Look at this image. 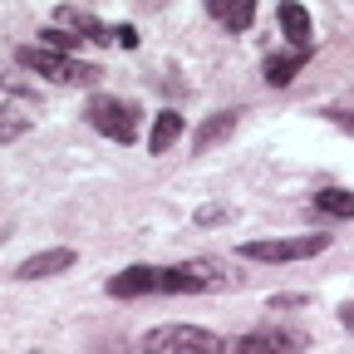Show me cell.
<instances>
[{"instance_id":"e0dca14e","label":"cell","mask_w":354,"mask_h":354,"mask_svg":"<svg viewBox=\"0 0 354 354\" xmlns=\"http://www.w3.org/2000/svg\"><path fill=\"white\" fill-rule=\"evenodd\" d=\"M20 133H25V118H15V113L0 109V143H15Z\"/></svg>"},{"instance_id":"5bb4252c","label":"cell","mask_w":354,"mask_h":354,"mask_svg":"<svg viewBox=\"0 0 354 354\" xmlns=\"http://www.w3.org/2000/svg\"><path fill=\"white\" fill-rule=\"evenodd\" d=\"M177 138H183V113H172V109H162L158 118H153V133H148V148L153 153H167Z\"/></svg>"},{"instance_id":"4fadbf2b","label":"cell","mask_w":354,"mask_h":354,"mask_svg":"<svg viewBox=\"0 0 354 354\" xmlns=\"http://www.w3.org/2000/svg\"><path fill=\"white\" fill-rule=\"evenodd\" d=\"M276 15H281V30H286V39L295 44V50H300V44H310V15H305L300 0H281Z\"/></svg>"},{"instance_id":"30bf717a","label":"cell","mask_w":354,"mask_h":354,"mask_svg":"<svg viewBox=\"0 0 354 354\" xmlns=\"http://www.w3.org/2000/svg\"><path fill=\"white\" fill-rule=\"evenodd\" d=\"M59 20H64L79 39H88V44H113V30H109L104 20H94L88 10H79V6H64V10H59Z\"/></svg>"},{"instance_id":"6da1fadb","label":"cell","mask_w":354,"mask_h":354,"mask_svg":"<svg viewBox=\"0 0 354 354\" xmlns=\"http://www.w3.org/2000/svg\"><path fill=\"white\" fill-rule=\"evenodd\" d=\"M15 59H20L30 74H39V79H59V84H99V79H104L94 64H79V59L50 50V44H20Z\"/></svg>"},{"instance_id":"7c38bea8","label":"cell","mask_w":354,"mask_h":354,"mask_svg":"<svg viewBox=\"0 0 354 354\" xmlns=\"http://www.w3.org/2000/svg\"><path fill=\"white\" fill-rule=\"evenodd\" d=\"M236 118H241L236 109H221V113H212V118H207V123L197 128V138H192V148H197V153L216 148V143H221V138H227V133L236 128Z\"/></svg>"},{"instance_id":"2e32d148","label":"cell","mask_w":354,"mask_h":354,"mask_svg":"<svg viewBox=\"0 0 354 354\" xmlns=\"http://www.w3.org/2000/svg\"><path fill=\"white\" fill-rule=\"evenodd\" d=\"M39 44H50V50H59V55H69V50H79V35L74 30H39Z\"/></svg>"},{"instance_id":"44dd1931","label":"cell","mask_w":354,"mask_h":354,"mask_svg":"<svg viewBox=\"0 0 354 354\" xmlns=\"http://www.w3.org/2000/svg\"><path fill=\"white\" fill-rule=\"evenodd\" d=\"M339 325H344V330H354V300H349V305L339 310Z\"/></svg>"},{"instance_id":"d6986e66","label":"cell","mask_w":354,"mask_h":354,"mask_svg":"<svg viewBox=\"0 0 354 354\" xmlns=\"http://www.w3.org/2000/svg\"><path fill=\"white\" fill-rule=\"evenodd\" d=\"M325 118H335V128H344V133H354V113H349V109H330Z\"/></svg>"},{"instance_id":"ba28073f","label":"cell","mask_w":354,"mask_h":354,"mask_svg":"<svg viewBox=\"0 0 354 354\" xmlns=\"http://www.w3.org/2000/svg\"><path fill=\"white\" fill-rule=\"evenodd\" d=\"M79 256L69 251V246H55V251H39V256H30V261H20V281H44V276H59V271H69Z\"/></svg>"},{"instance_id":"8fae6325","label":"cell","mask_w":354,"mask_h":354,"mask_svg":"<svg viewBox=\"0 0 354 354\" xmlns=\"http://www.w3.org/2000/svg\"><path fill=\"white\" fill-rule=\"evenodd\" d=\"M310 55H315V44H300V50H290V55H276L271 64H266V84H276V88H286L305 64H310Z\"/></svg>"},{"instance_id":"ffe728a7","label":"cell","mask_w":354,"mask_h":354,"mask_svg":"<svg viewBox=\"0 0 354 354\" xmlns=\"http://www.w3.org/2000/svg\"><path fill=\"white\" fill-rule=\"evenodd\" d=\"M221 216H227V207H202V212H197L202 227H212V221H221Z\"/></svg>"},{"instance_id":"277c9868","label":"cell","mask_w":354,"mask_h":354,"mask_svg":"<svg viewBox=\"0 0 354 354\" xmlns=\"http://www.w3.org/2000/svg\"><path fill=\"white\" fill-rule=\"evenodd\" d=\"M330 246V236H276V241H246L241 256L246 261H310Z\"/></svg>"},{"instance_id":"8992f818","label":"cell","mask_w":354,"mask_h":354,"mask_svg":"<svg viewBox=\"0 0 354 354\" xmlns=\"http://www.w3.org/2000/svg\"><path fill=\"white\" fill-rule=\"evenodd\" d=\"M227 276H221L216 261H183V266H167L162 271V290L172 295H192V290H221Z\"/></svg>"},{"instance_id":"3957f363","label":"cell","mask_w":354,"mask_h":354,"mask_svg":"<svg viewBox=\"0 0 354 354\" xmlns=\"http://www.w3.org/2000/svg\"><path fill=\"white\" fill-rule=\"evenodd\" d=\"M84 118L94 123L104 138H113V143H133V138H138V109L113 99V94H94L88 109H84Z\"/></svg>"},{"instance_id":"7a4b0ae2","label":"cell","mask_w":354,"mask_h":354,"mask_svg":"<svg viewBox=\"0 0 354 354\" xmlns=\"http://www.w3.org/2000/svg\"><path fill=\"white\" fill-rule=\"evenodd\" d=\"M143 354H227V339L197 325H158L143 335Z\"/></svg>"},{"instance_id":"5b68a950","label":"cell","mask_w":354,"mask_h":354,"mask_svg":"<svg viewBox=\"0 0 354 354\" xmlns=\"http://www.w3.org/2000/svg\"><path fill=\"white\" fill-rule=\"evenodd\" d=\"M305 335L300 330H281V325H261L251 335H236L227 344V354H300Z\"/></svg>"},{"instance_id":"9c48e42d","label":"cell","mask_w":354,"mask_h":354,"mask_svg":"<svg viewBox=\"0 0 354 354\" xmlns=\"http://www.w3.org/2000/svg\"><path fill=\"white\" fill-rule=\"evenodd\" d=\"M207 15L236 35V30H246L256 20V0H207Z\"/></svg>"},{"instance_id":"ac0fdd59","label":"cell","mask_w":354,"mask_h":354,"mask_svg":"<svg viewBox=\"0 0 354 354\" xmlns=\"http://www.w3.org/2000/svg\"><path fill=\"white\" fill-rule=\"evenodd\" d=\"M113 44H123V50H138V30H133V25H118V30H113Z\"/></svg>"},{"instance_id":"52a82bcc","label":"cell","mask_w":354,"mask_h":354,"mask_svg":"<svg viewBox=\"0 0 354 354\" xmlns=\"http://www.w3.org/2000/svg\"><path fill=\"white\" fill-rule=\"evenodd\" d=\"M113 300H138V295H158L162 290V271L158 266H128V271H118L109 286H104Z\"/></svg>"},{"instance_id":"9a60e30c","label":"cell","mask_w":354,"mask_h":354,"mask_svg":"<svg viewBox=\"0 0 354 354\" xmlns=\"http://www.w3.org/2000/svg\"><path fill=\"white\" fill-rule=\"evenodd\" d=\"M315 212H325V216H335V221H349V216H354V192L325 187V192H315Z\"/></svg>"}]
</instances>
